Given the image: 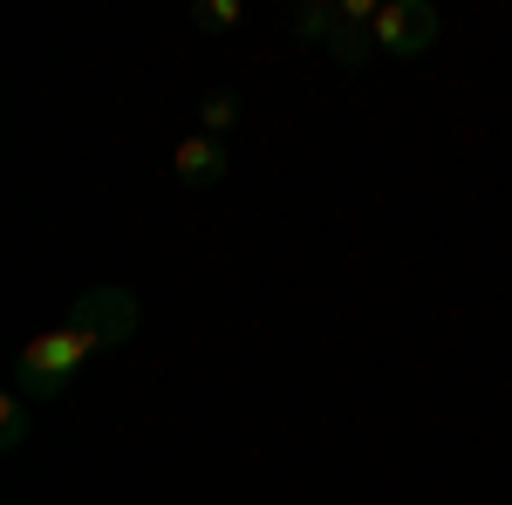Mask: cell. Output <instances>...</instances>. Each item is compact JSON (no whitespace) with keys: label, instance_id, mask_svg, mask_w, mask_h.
Returning a JSON list of instances; mask_svg holds the SVG:
<instances>
[{"label":"cell","instance_id":"2","mask_svg":"<svg viewBox=\"0 0 512 505\" xmlns=\"http://www.w3.org/2000/svg\"><path fill=\"white\" fill-rule=\"evenodd\" d=\"M76 335H89L96 349H117V342H130L137 328H144V308H137V294L130 287H89V294H76V308L62 314Z\"/></svg>","mask_w":512,"mask_h":505},{"label":"cell","instance_id":"6","mask_svg":"<svg viewBox=\"0 0 512 505\" xmlns=\"http://www.w3.org/2000/svg\"><path fill=\"white\" fill-rule=\"evenodd\" d=\"M28 430H35V403H28L21 389H7V396H0V451H21Z\"/></svg>","mask_w":512,"mask_h":505},{"label":"cell","instance_id":"9","mask_svg":"<svg viewBox=\"0 0 512 505\" xmlns=\"http://www.w3.org/2000/svg\"><path fill=\"white\" fill-rule=\"evenodd\" d=\"M233 123H239V96L233 89H212V96L198 103V130H205V137H226Z\"/></svg>","mask_w":512,"mask_h":505},{"label":"cell","instance_id":"8","mask_svg":"<svg viewBox=\"0 0 512 505\" xmlns=\"http://www.w3.org/2000/svg\"><path fill=\"white\" fill-rule=\"evenodd\" d=\"M287 28L301 41H321V48H328V35H335V0H301V7L287 14Z\"/></svg>","mask_w":512,"mask_h":505},{"label":"cell","instance_id":"7","mask_svg":"<svg viewBox=\"0 0 512 505\" xmlns=\"http://www.w3.org/2000/svg\"><path fill=\"white\" fill-rule=\"evenodd\" d=\"M185 21H192L198 35H233L239 21H246V7H239V0H192Z\"/></svg>","mask_w":512,"mask_h":505},{"label":"cell","instance_id":"5","mask_svg":"<svg viewBox=\"0 0 512 505\" xmlns=\"http://www.w3.org/2000/svg\"><path fill=\"white\" fill-rule=\"evenodd\" d=\"M328 55H335L342 69H362V62H369V55H383V48H376V28H349V21L335 14V35H328Z\"/></svg>","mask_w":512,"mask_h":505},{"label":"cell","instance_id":"1","mask_svg":"<svg viewBox=\"0 0 512 505\" xmlns=\"http://www.w3.org/2000/svg\"><path fill=\"white\" fill-rule=\"evenodd\" d=\"M89 355H96V342L76 335L69 321H62V328H41L35 342L14 355V389H21L28 403H55L62 389L76 383V369L89 362Z\"/></svg>","mask_w":512,"mask_h":505},{"label":"cell","instance_id":"4","mask_svg":"<svg viewBox=\"0 0 512 505\" xmlns=\"http://www.w3.org/2000/svg\"><path fill=\"white\" fill-rule=\"evenodd\" d=\"M171 171H178V185H185V192H212V185L233 171V157H226V144H219V137L192 130V137L171 151Z\"/></svg>","mask_w":512,"mask_h":505},{"label":"cell","instance_id":"3","mask_svg":"<svg viewBox=\"0 0 512 505\" xmlns=\"http://www.w3.org/2000/svg\"><path fill=\"white\" fill-rule=\"evenodd\" d=\"M437 7L431 0H383V14H376V48L396 55V62H417V55H431L437 48Z\"/></svg>","mask_w":512,"mask_h":505}]
</instances>
